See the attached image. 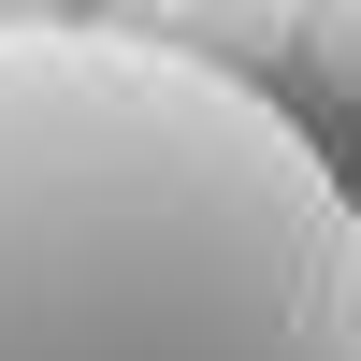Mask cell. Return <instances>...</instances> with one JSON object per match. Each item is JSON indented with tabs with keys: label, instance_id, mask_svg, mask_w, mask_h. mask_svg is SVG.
Segmentation results:
<instances>
[{
	"label": "cell",
	"instance_id": "obj_1",
	"mask_svg": "<svg viewBox=\"0 0 361 361\" xmlns=\"http://www.w3.org/2000/svg\"><path fill=\"white\" fill-rule=\"evenodd\" d=\"M0 361H361V173L130 15L0 29Z\"/></svg>",
	"mask_w": 361,
	"mask_h": 361
},
{
	"label": "cell",
	"instance_id": "obj_2",
	"mask_svg": "<svg viewBox=\"0 0 361 361\" xmlns=\"http://www.w3.org/2000/svg\"><path fill=\"white\" fill-rule=\"evenodd\" d=\"M130 29L145 44H173V58H217V73H246L260 87V58H289L318 29V0H130Z\"/></svg>",
	"mask_w": 361,
	"mask_h": 361
},
{
	"label": "cell",
	"instance_id": "obj_3",
	"mask_svg": "<svg viewBox=\"0 0 361 361\" xmlns=\"http://www.w3.org/2000/svg\"><path fill=\"white\" fill-rule=\"evenodd\" d=\"M304 73L333 87V102H361V0H318V29H304Z\"/></svg>",
	"mask_w": 361,
	"mask_h": 361
},
{
	"label": "cell",
	"instance_id": "obj_4",
	"mask_svg": "<svg viewBox=\"0 0 361 361\" xmlns=\"http://www.w3.org/2000/svg\"><path fill=\"white\" fill-rule=\"evenodd\" d=\"M29 15H58V0H0V29H29Z\"/></svg>",
	"mask_w": 361,
	"mask_h": 361
}]
</instances>
